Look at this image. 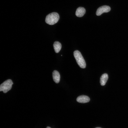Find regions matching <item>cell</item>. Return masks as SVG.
<instances>
[{"instance_id": "11", "label": "cell", "mask_w": 128, "mask_h": 128, "mask_svg": "<svg viewBox=\"0 0 128 128\" xmlns=\"http://www.w3.org/2000/svg\"></svg>"}, {"instance_id": "6", "label": "cell", "mask_w": 128, "mask_h": 128, "mask_svg": "<svg viewBox=\"0 0 128 128\" xmlns=\"http://www.w3.org/2000/svg\"><path fill=\"white\" fill-rule=\"evenodd\" d=\"M85 12V9L84 8L80 7L77 9L76 12V15L77 17H82L84 16Z\"/></svg>"}, {"instance_id": "10", "label": "cell", "mask_w": 128, "mask_h": 128, "mask_svg": "<svg viewBox=\"0 0 128 128\" xmlns=\"http://www.w3.org/2000/svg\"><path fill=\"white\" fill-rule=\"evenodd\" d=\"M46 128H50V127H47Z\"/></svg>"}, {"instance_id": "3", "label": "cell", "mask_w": 128, "mask_h": 128, "mask_svg": "<svg viewBox=\"0 0 128 128\" xmlns=\"http://www.w3.org/2000/svg\"><path fill=\"white\" fill-rule=\"evenodd\" d=\"M13 84L11 80H8L2 84L0 86V92H3L4 93H7L12 88Z\"/></svg>"}, {"instance_id": "7", "label": "cell", "mask_w": 128, "mask_h": 128, "mask_svg": "<svg viewBox=\"0 0 128 128\" xmlns=\"http://www.w3.org/2000/svg\"><path fill=\"white\" fill-rule=\"evenodd\" d=\"M52 76L54 82L56 83H59L60 80V75L59 72L55 70L53 72Z\"/></svg>"}, {"instance_id": "4", "label": "cell", "mask_w": 128, "mask_h": 128, "mask_svg": "<svg viewBox=\"0 0 128 128\" xmlns=\"http://www.w3.org/2000/svg\"><path fill=\"white\" fill-rule=\"evenodd\" d=\"M111 10L110 7L106 5L101 6L99 7L97 10L96 12V15L97 16H100L103 13L108 12Z\"/></svg>"}, {"instance_id": "9", "label": "cell", "mask_w": 128, "mask_h": 128, "mask_svg": "<svg viewBox=\"0 0 128 128\" xmlns=\"http://www.w3.org/2000/svg\"><path fill=\"white\" fill-rule=\"evenodd\" d=\"M54 50L56 53H58L61 49V44L58 41H56L53 44Z\"/></svg>"}, {"instance_id": "1", "label": "cell", "mask_w": 128, "mask_h": 128, "mask_svg": "<svg viewBox=\"0 0 128 128\" xmlns=\"http://www.w3.org/2000/svg\"><path fill=\"white\" fill-rule=\"evenodd\" d=\"M59 19V16L57 12H52L47 16L46 18V22L48 24L52 25L56 24Z\"/></svg>"}, {"instance_id": "5", "label": "cell", "mask_w": 128, "mask_h": 128, "mask_svg": "<svg viewBox=\"0 0 128 128\" xmlns=\"http://www.w3.org/2000/svg\"><path fill=\"white\" fill-rule=\"evenodd\" d=\"M77 101L79 103H88L90 101V98L89 97L86 96L82 95L79 96L77 98Z\"/></svg>"}, {"instance_id": "8", "label": "cell", "mask_w": 128, "mask_h": 128, "mask_svg": "<svg viewBox=\"0 0 128 128\" xmlns=\"http://www.w3.org/2000/svg\"><path fill=\"white\" fill-rule=\"evenodd\" d=\"M108 79V75L107 74H102L100 79V83L102 86H105Z\"/></svg>"}, {"instance_id": "2", "label": "cell", "mask_w": 128, "mask_h": 128, "mask_svg": "<svg viewBox=\"0 0 128 128\" xmlns=\"http://www.w3.org/2000/svg\"><path fill=\"white\" fill-rule=\"evenodd\" d=\"M74 56L79 66L82 68H85L86 67V64L80 52L78 50L74 51Z\"/></svg>"}]
</instances>
